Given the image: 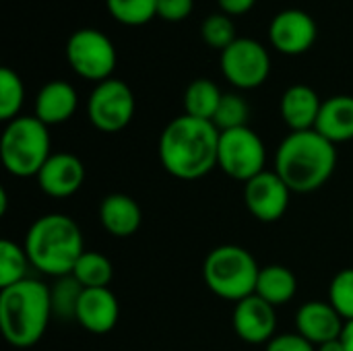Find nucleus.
Wrapping results in <instances>:
<instances>
[{"instance_id":"5701e85b","label":"nucleus","mask_w":353,"mask_h":351,"mask_svg":"<svg viewBox=\"0 0 353 351\" xmlns=\"http://www.w3.org/2000/svg\"><path fill=\"white\" fill-rule=\"evenodd\" d=\"M85 290L91 288H110L114 279V267L108 257L99 252H89L85 250L81 259L77 261L72 273H70Z\"/></svg>"},{"instance_id":"f03ea898","label":"nucleus","mask_w":353,"mask_h":351,"mask_svg":"<svg viewBox=\"0 0 353 351\" xmlns=\"http://www.w3.org/2000/svg\"><path fill=\"white\" fill-rule=\"evenodd\" d=\"M337 168V149L316 130L290 132L277 147L275 172L292 192H314Z\"/></svg>"},{"instance_id":"a211bd4d","label":"nucleus","mask_w":353,"mask_h":351,"mask_svg":"<svg viewBox=\"0 0 353 351\" xmlns=\"http://www.w3.org/2000/svg\"><path fill=\"white\" fill-rule=\"evenodd\" d=\"M323 101L319 93L308 85H292L285 89L279 110L283 122L292 128V132L300 130H314Z\"/></svg>"},{"instance_id":"f257e3e1","label":"nucleus","mask_w":353,"mask_h":351,"mask_svg":"<svg viewBox=\"0 0 353 351\" xmlns=\"http://www.w3.org/2000/svg\"><path fill=\"white\" fill-rule=\"evenodd\" d=\"M219 130L213 122L182 114L159 137L157 153L163 170L178 180H199L217 168Z\"/></svg>"},{"instance_id":"cd10ccee","label":"nucleus","mask_w":353,"mask_h":351,"mask_svg":"<svg viewBox=\"0 0 353 351\" xmlns=\"http://www.w3.org/2000/svg\"><path fill=\"white\" fill-rule=\"evenodd\" d=\"M201 35H203V39H205V43L209 48H215V50H221V52L238 39L234 19L230 14H225V12L209 14L201 25Z\"/></svg>"},{"instance_id":"c85d7f7f","label":"nucleus","mask_w":353,"mask_h":351,"mask_svg":"<svg viewBox=\"0 0 353 351\" xmlns=\"http://www.w3.org/2000/svg\"><path fill=\"white\" fill-rule=\"evenodd\" d=\"M248 114L250 108L246 103V99L238 93H223L221 103L215 112L213 124L217 126L219 132L223 130H232V128H242L248 122Z\"/></svg>"},{"instance_id":"0eeeda50","label":"nucleus","mask_w":353,"mask_h":351,"mask_svg":"<svg viewBox=\"0 0 353 351\" xmlns=\"http://www.w3.org/2000/svg\"><path fill=\"white\" fill-rule=\"evenodd\" d=\"M66 60L70 68L87 81H108L118 62V52L112 39L93 27L77 29L66 41Z\"/></svg>"},{"instance_id":"aec40b11","label":"nucleus","mask_w":353,"mask_h":351,"mask_svg":"<svg viewBox=\"0 0 353 351\" xmlns=\"http://www.w3.org/2000/svg\"><path fill=\"white\" fill-rule=\"evenodd\" d=\"M314 130L333 145L353 141V97L333 95L323 101Z\"/></svg>"},{"instance_id":"39448f33","label":"nucleus","mask_w":353,"mask_h":351,"mask_svg":"<svg viewBox=\"0 0 353 351\" xmlns=\"http://www.w3.org/2000/svg\"><path fill=\"white\" fill-rule=\"evenodd\" d=\"M50 126L35 116H19L6 122L0 139V157L8 174L17 178L37 176L50 159Z\"/></svg>"},{"instance_id":"1a4fd4ad","label":"nucleus","mask_w":353,"mask_h":351,"mask_svg":"<svg viewBox=\"0 0 353 351\" xmlns=\"http://www.w3.org/2000/svg\"><path fill=\"white\" fill-rule=\"evenodd\" d=\"M137 101L132 89L120 79H108L95 85L87 101V116L101 132H120L134 118Z\"/></svg>"},{"instance_id":"c756f323","label":"nucleus","mask_w":353,"mask_h":351,"mask_svg":"<svg viewBox=\"0 0 353 351\" xmlns=\"http://www.w3.org/2000/svg\"><path fill=\"white\" fill-rule=\"evenodd\" d=\"M329 302L345 323L353 321V267L339 271L329 285Z\"/></svg>"},{"instance_id":"4be33fe9","label":"nucleus","mask_w":353,"mask_h":351,"mask_svg":"<svg viewBox=\"0 0 353 351\" xmlns=\"http://www.w3.org/2000/svg\"><path fill=\"white\" fill-rule=\"evenodd\" d=\"M223 93L209 79H194L184 91V114L213 122Z\"/></svg>"},{"instance_id":"6e6552de","label":"nucleus","mask_w":353,"mask_h":351,"mask_svg":"<svg viewBox=\"0 0 353 351\" xmlns=\"http://www.w3.org/2000/svg\"><path fill=\"white\" fill-rule=\"evenodd\" d=\"M265 143L261 137L248 128H232L219 134V153L217 168L234 180L248 182L261 172H265Z\"/></svg>"},{"instance_id":"7ed1b4c3","label":"nucleus","mask_w":353,"mask_h":351,"mask_svg":"<svg viewBox=\"0 0 353 351\" xmlns=\"http://www.w3.org/2000/svg\"><path fill=\"white\" fill-rule=\"evenodd\" d=\"M23 248L31 267L56 279L70 275L85 252L81 228L64 213L37 217L25 234Z\"/></svg>"},{"instance_id":"2eb2a0df","label":"nucleus","mask_w":353,"mask_h":351,"mask_svg":"<svg viewBox=\"0 0 353 351\" xmlns=\"http://www.w3.org/2000/svg\"><path fill=\"white\" fill-rule=\"evenodd\" d=\"M118 317H120V304L110 288L83 290L74 321L85 331L93 335H105L116 327Z\"/></svg>"},{"instance_id":"a878e982","label":"nucleus","mask_w":353,"mask_h":351,"mask_svg":"<svg viewBox=\"0 0 353 351\" xmlns=\"http://www.w3.org/2000/svg\"><path fill=\"white\" fill-rule=\"evenodd\" d=\"M23 101H25V85L21 77L12 68L2 66L0 68V120L10 122L19 118Z\"/></svg>"},{"instance_id":"f3484780","label":"nucleus","mask_w":353,"mask_h":351,"mask_svg":"<svg viewBox=\"0 0 353 351\" xmlns=\"http://www.w3.org/2000/svg\"><path fill=\"white\" fill-rule=\"evenodd\" d=\"M79 95L66 81L46 83L35 97V118L46 126H56L70 120L77 112Z\"/></svg>"},{"instance_id":"4468645a","label":"nucleus","mask_w":353,"mask_h":351,"mask_svg":"<svg viewBox=\"0 0 353 351\" xmlns=\"http://www.w3.org/2000/svg\"><path fill=\"white\" fill-rule=\"evenodd\" d=\"M39 188L54 199L72 197L85 182V166L72 153H52L35 176Z\"/></svg>"},{"instance_id":"6ab92c4d","label":"nucleus","mask_w":353,"mask_h":351,"mask_svg":"<svg viewBox=\"0 0 353 351\" xmlns=\"http://www.w3.org/2000/svg\"><path fill=\"white\" fill-rule=\"evenodd\" d=\"M99 221L103 230L114 238H130L139 232L143 211L139 203L122 192L108 194L99 205Z\"/></svg>"},{"instance_id":"20e7f679","label":"nucleus","mask_w":353,"mask_h":351,"mask_svg":"<svg viewBox=\"0 0 353 351\" xmlns=\"http://www.w3.org/2000/svg\"><path fill=\"white\" fill-rule=\"evenodd\" d=\"M50 288L35 279H23L0 290V329L12 348L35 345L50 323Z\"/></svg>"},{"instance_id":"b1692460","label":"nucleus","mask_w":353,"mask_h":351,"mask_svg":"<svg viewBox=\"0 0 353 351\" xmlns=\"http://www.w3.org/2000/svg\"><path fill=\"white\" fill-rule=\"evenodd\" d=\"M83 290L85 288L72 275L58 277L56 283H54V288L50 290L52 317H58L62 321H74L77 319V308H79V300H81Z\"/></svg>"},{"instance_id":"412c9836","label":"nucleus","mask_w":353,"mask_h":351,"mask_svg":"<svg viewBox=\"0 0 353 351\" xmlns=\"http://www.w3.org/2000/svg\"><path fill=\"white\" fill-rule=\"evenodd\" d=\"M298 292V279L292 269L283 265H269L261 269L256 281V296L269 302L271 306H283L294 300Z\"/></svg>"},{"instance_id":"393cba45","label":"nucleus","mask_w":353,"mask_h":351,"mask_svg":"<svg viewBox=\"0 0 353 351\" xmlns=\"http://www.w3.org/2000/svg\"><path fill=\"white\" fill-rule=\"evenodd\" d=\"M29 257L23 246L10 240L0 242V290L10 288L23 279H27V267H29Z\"/></svg>"},{"instance_id":"9d476101","label":"nucleus","mask_w":353,"mask_h":351,"mask_svg":"<svg viewBox=\"0 0 353 351\" xmlns=\"http://www.w3.org/2000/svg\"><path fill=\"white\" fill-rule=\"evenodd\" d=\"M221 72L238 89L261 87L271 72V56L267 48L252 37H238L221 52Z\"/></svg>"},{"instance_id":"473e14b6","label":"nucleus","mask_w":353,"mask_h":351,"mask_svg":"<svg viewBox=\"0 0 353 351\" xmlns=\"http://www.w3.org/2000/svg\"><path fill=\"white\" fill-rule=\"evenodd\" d=\"M221 12L230 14V17H240L252 10V6L256 4V0H217Z\"/></svg>"},{"instance_id":"2f4dec72","label":"nucleus","mask_w":353,"mask_h":351,"mask_svg":"<svg viewBox=\"0 0 353 351\" xmlns=\"http://www.w3.org/2000/svg\"><path fill=\"white\" fill-rule=\"evenodd\" d=\"M265 351H316V345H312L300 333H281L267 343Z\"/></svg>"},{"instance_id":"9b49d317","label":"nucleus","mask_w":353,"mask_h":351,"mask_svg":"<svg viewBox=\"0 0 353 351\" xmlns=\"http://www.w3.org/2000/svg\"><path fill=\"white\" fill-rule=\"evenodd\" d=\"M290 186L281 180V176L275 170L261 172L244 186L246 209L252 213V217H256L263 223L279 221L290 207Z\"/></svg>"},{"instance_id":"bb28decb","label":"nucleus","mask_w":353,"mask_h":351,"mask_svg":"<svg viewBox=\"0 0 353 351\" xmlns=\"http://www.w3.org/2000/svg\"><path fill=\"white\" fill-rule=\"evenodd\" d=\"M105 6L122 25H145L157 17V0H105Z\"/></svg>"},{"instance_id":"ddd939ff","label":"nucleus","mask_w":353,"mask_h":351,"mask_svg":"<svg viewBox=\"0 0 353 351\" xmlns=\"http://www.w3.org/2000/svg\"><path fill=\"white\" fill-rule=\"evenodd\" d=\"M232 323H234V331L242 341L252 345L269 343L275 337V329H277L275 306L252 294L236 302Z\"/></svg>"},{"instance_id":"f704fd0d","label":"nucleus","mask_w":353,"mask_h":351,"mask_svg":"<svg viewBox=\"0 0 353 351\" xmlns=\"http://www.w3.org/2000/svg\"><path fill=\"white\" fill-rule=\"evenodd\" d=\"M316 351H345V345H343V341L339 337V339H333V341H327V343L319 345Z\"/></svg>"},{"instance_id":"dca6fc26","label":"nucleus","mask_w":353,"mask_h":351,"mask_svg":"<svg viewBox=\"0 0 353 351\" xmlns=\"http://www.w3.org/2000/svg\"><path fill=\"white\" fill-rule=\"evenodd\" d=\"M296 329L319 348L327 341L339 339L345 329V321L331 302H306L296 314Z\"/></svg>"},{"instance_id":"7c9ffc66","label":"nucleus","mask_w":353,"mask_h":351,"mask_svg":"<svg viewBox=\"0 0 353 351\" xmlns=\"http://www.w3.org/2000/svg\"><path fill=\"white\" fill-rule=\"evenodd\" d=\"M194 0H157V17L170 23L184 21L190 17Z\"/></svg>"},{"instance_id":"f8f14e48","label":"nucleus","mask_w":353,"mask_h":351,"mask_svg":"<svg viewBox=\"0 0 353 351\" xmlns=\"http://www.w3.org/2000/svg\"><path fill=\"white\" fill-rule=\"evenodd\" d=\"M319 35L316 21L302 8H285L277 12L269 25V39L273 48L288 56L308 52Z\"/></svg>"},{"instance_id":"72a5a7b5","label":"nucleus","mask_w":353,"mask_h":351,"mask_svg":"<svg viewBox=\"0 0 353 351\" xmlns=\"http://www.w3.org/2000/svg\"><path fill=\"white\" fill-rule=\"evenodd\" d=\"M341 341L345 345V351H353V321L345 323V329L341 333Z\"/></svg>"},{"instance_id":"423d86ee","label":"nucleus","mask_w":353,"mask_h":351,"mask_svg":"<svg viewBox=\"0 0 353 351\" xmlns=\"http://www.w3.org/2000/svg\"><path fill=\"white\" fill-rule=\"evenodd\" d=\"M261 267L254 257L236 244H223L213 248L203 265V277L207 288L221 300L240 302L256 292Z\"/></svg>"}]
</instances>
